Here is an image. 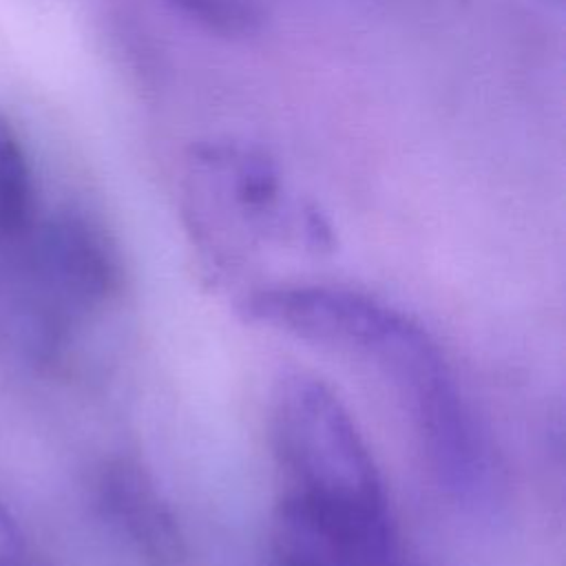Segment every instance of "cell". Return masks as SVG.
<instances>
[{
    "instance_id": "cell-7",
    "label": "cell",
    "mask_w": 566,
    "mask_h": 566,
    "mask_svg": "<svg viewBox=\"0 0 566 566\" xmlns=\"http://www.w3.org/2000/svg\"><path fill=\"white\" fill-rule=\"evenodd\" d=\"M27 557L22 531L9 509L0 502V566H20Z\"/></svg>"
},
{
    "instance_id": "cell-5",
    "label": "cell",
    "mask_w": 566,
    "mask_h": 566,
    "mask_svg": "<svg viewBox=\"0 0 566 566\" xmlns=\"http://www.w3.org/2000/svg\"><path fill=\"white\" fill-rule=\"evenodd\" d=\"M33 208L31 175L20 142L0 115V239L18 237Z\"/></svg>"
},
{
    "instance_id": "cell-6",
    "label": "cell",
    "mask_w": 566,
    "mask_h": 566,
    "mask_svg": "<svg viewBox=\"0 0 566 566\" xmlns=\"http://www.w3.org/2000/svg\"><path fill=\"white\" fill-rule=\"evenodd\" d=\"M197 24L223 33H248L256 22V11L248 0H166Z\"/></svg>"
},
{
    "instance_id": "cell-1",
    "label": "cell",
    "mask_w": 566,
    "mask_h": 566,
    "mask_svg": "<svg viewBox=\"0 0 566 566\" xmlns=\"http://www.w3.org/2000/svg\"><path fill=\"white\" fill-rule=\"evenodd\" d=\"M279 475L272 524L374 566H394L398 535L385 482L354 416L329 385L283 371L270 396Z\"/></svg>"
},
{
    "instance_id": "cell-2",
    "label": "cell",
    "mask_w": 566,
    "mask_h": 566,
    "mask_svg": "<svg viewBox=\"0 0 566 566\" xmlns=\"http://www.w3.org/2000/svg\"><path fill=\"white\" fill-rule=\"evenodd\" d=\"M241 310L261 325L371 367L398 398L449 365L436 338L416 318L356 290L276 283L254 290Z\"/></svg>"
},
{
    "instance_id": "cell-8",
    "label": "cell",
    "mask_w": 566,
    "mask_h": 566,
    "mask_svg": "<svg viewBox=\"0 0 566 566\" xmlns=\"http://www.w3.org/2000/svg\"><path fill=\"white\" fill-rule=\"evenodd\" d=\"M20 566H40V564H35V562H31V559H29V557H27V562H22V564H20Z\"/></svg>"
},
{
    "instance_id": "cell-4",
    "label": "cell",
    "mask_w": 566,
    "mask_h": 566,
    "mask_svg": "<svg viewBox=\"0 0 566 566\" xmlns=\"http://www.w3.org/2000/svg\"><path fill=\"white\" fill-rule=\"evenodd\" d=\"M44 285L69 310H97L122 285V265L106 234L82 217H60L38 243Z\"/></svg>"
},
{
    "instance_id": "cell-3",
    "label": "cell",
    "mask_w": 566,
    "mask_h": 566,
    "mask_svg": "<svg viewBox=\"0 0 566 566\" xmlns=\"http://www.w3.org/2000/svg\"><path fill=\"white\" fill-rule=\"evenodd\" d=\"M97 504L115 533L146 564L179 566L186 557L179 520L139 462L111 460L97 478Z\"/></svg>"
}]
</instances>
